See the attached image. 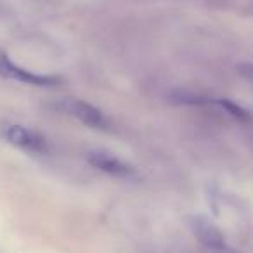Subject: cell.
<instances>
[{
	"label": "cell",
	"instance_id": "cell-1",
	"mask_svg": "<svg viewBox=\"0 0 253 253\" xmlns=\"http://www.w3.org/2000/svg\"><path fill=\"white\" fill-rule=\"evenodd\" d=\"M0 137L14 148H19L33 155H43L47 151V141L37 132L30 130L18 123H2L0 125Z\"/></svg>",
	"mask_w": 253,
	"mask_h": 253
},
{
	"label": "cell",
	"instance_id": "cell-2",
	"mask_svg": "<svg viewBox=\"0 0 253 253\" xmlns=\"http://www.w3.org/2000/svg\"><path fill=\"white\" fill-rule=\"evenodd\" d=\"M0 77L7 80L21 82L25 85H35V87H54L59 84V78L50 75H40L30 71L26 68L14 64L5 52H0Z\"/></svg>",
	"mask_w": 253,
	"mask_h": 253
},
{
	"label": "cell",
	"instance_id": "cell-3",
	"mask_svg": "<svg viewBox=\"0 0 253 253\" xmlns=\"http://www.w3.org/2000/svg\"><path fill=\"white\" fill-rule=\"evenodd\" d=\"M57 108L90 128H106L108 126V118L104 116V113L92 106L90 102L80 101V99H64L57 104Z\"/></svg>",
	"mask_w": 253,
	"mask_h": 253
},
{
	"label": "cell",
	"instance_id": "cell-4",
	"mask_svg": "<svg viewBox=\"0 0 253 253\" xmlns=\"http://www.w3.org/2000/svg\"><path fill=\"white\" fill-rule=\"evenodd\" d=\"M193 231L196 234V238L200 239L201 245L210 253H236L232 250V246L225 241L220 229H217L207 218L203 217L193 218Z\"/></svg>",
	"mask_w": 253,
	"mask_h": 253
},
{
	"label": "cell",
	"instance_id": "cell-5",
	"mask_svg": "<svg viewBox=\"0 0 253 253\" xmlns=\"http://www.w3.org/2000/svg\"><path fill=\"white\" fill-rule=\"evenodd\" d=\"M87 162L90 163L94 169L101 170V172L108 173L111 177H118V179H128L134 175V169L128 163L122 162L118 156L111 155L106 151H92L88 153Z\"/></svg>",
	"mask_w": 253,
	"mask_h": 253
}]
</instances>
